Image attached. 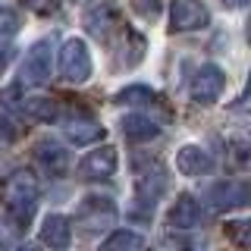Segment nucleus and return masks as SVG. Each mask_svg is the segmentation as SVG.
Returning a JSON list of instances; mask_svg holds the SVG:
<instances>
[{"instance_id": "obj_1", "label": "nucleus", "mask_w": 251, "mask_h": 251, "mask_svg": "<svg viewBox=\"0 0 251 251\" xmlns=\"http://www.w3.org/2000/svg\"><path fill=\"white\" fill-rule=\"evenodd\" d=\"M35 204H38V182L31 173H16L3 188V210L13 220L16 229H25L35 217Z\"/></svg>"}, {"instance_id": "obj_2", "label": "nucleus", "mask_w": 251, "mask_h": 251, "mask_svg": "<svg viewBox=\"0 0 251 251\" xmlns=\"http://www.w3.org/2000/svg\"><path fill=\"white\" fill-rule=\"evenodd\" d=\"M50 69H53V41H38L25 53V60H22L19 82L22 85H41L50 78Z\"/></svg>"}, {"instance_id": "obj_3", "label": "nucleus", "mask_w": 251, "mask_h": 251, "mask_svg": "<svg viewBox=\"0 0 251 251\" xmlns=\"http://www.w3.org/2000/svg\"><path fill=\"white\" fill-rule=\"evenodd\" d=\"M60 75L66 78V82H85V78L91 75V53H88V47H85V41L73 38V41L63 44V50H60Z\"/></svg>"}, {"instance_id": "obj_4", "label": "nucleus", "mask_w": 251, "mask_h": 251, "mask_svg": "<svg viewBox=\"0 0 251 251\" xmlns=\"http://www.w3.org/2000/svg\"><path fill=\"white\" fill-rule=\"evenodd\" d=\"M116 220V207L110 198H98V195H91V198L82 201V207L75 210V223L82 226L85 232H98V229H107V226H113Z\"/></svg>"}, {"instance_id": "obj_5", "label": "nucleus", "mask_w": 251, "mask_h": 251, "mask_svg": "<svg viewBox=\"0 0 251 251\" xmlns=\"http://www.w3.org/2000/svg\"><path fill=\"white\" fill-rule=\"evenodd\" d=\"M220 91H223V69L214 66V63L201 66L198 73L192 75V85H188L192 100H198V104H214L220 98Z\"/></svg>"}, {"instance_id": "obj_6", "label": "nucleus", "mask_w": 251, "mask_h": 251, "mask_svg": "<svg viewBox=\"0 0 251 251\" xmlns=\"http://www.w3.org/2000/svg\"><path fill=\"white\" fill-rule=\"evenodd\" d=\"M170 19H173V28L176 31H195V28L207 25L210 13H207V6H204L201 0H173Z\"/></svg>"}, {"instance_id": "obj_7", "label": "nucleus", "mask_w": 251, "mask_h": 251, "mask_svg": "<svg viewBox=\"0 0 251 251\" xmlns=\"http://www.w3.org/2000/svg\"><path fill=\"white\" fill-rule=\"evenodd\" d=\"M116 163H120V157L113 148H98V151L85 154V160L78 163V173L85 179H110L116 173Z\"/></svg>"}, {"instance_id": "obj_8", "label": "nucleus", "mask_w": 251, "mask_h": 251, "mask_svg": "<svg viewBox=\"0 0 251 251\" xmlns=\"http://www.w3.org/2000/svg\"><path fill=\"white\" fill-rule=\"evenodd\" d=\"M176 170L182 173V176H201V173L214 170V157L207 151H201V148L188 145V148H182V151L176 154Z\"/></svg>"}, {"instance_id": "obj_9", "label": "nucleus", "mask_w": 251, "mask_h": 251, "mask_svg": "<svg viewBox=\"0 0 251 251\" xmlns=\"http://www.w3.org/2000/svg\"><path fill=\"white\" fill-rule=\"evenodd\" d=\"M66 138L73 141V145H94V141H100L104 138V126H98L91 120L88 113L82 110V116H75V120H69V126H66Z\"/></svg>"}, {"instance_id": "obj_10", "label": "nucleus", "mask_w": 251, "mask_h": 251, "mask_svg": "<svg viewBox=\"0 0 251 251\" xmlns=\"http://www.w3.org/2000/svg\"><path fill=\"white\" fill-rule=\"evenodd\" d=\"M251 201V188L239 185V182H220L210 192V207L214 210H226V207H239V204Z\"/></svg>"}, {"instance_id": "obj_11", "label": "nucleus", "mask_w": 251, "mask_h": 251, "mask_svg": "<svg viewBox=\"0 0 251 251\" xmlns=\"http://www.w3.org/2000/svg\"><path fill=\"white\" fill-rule=\"evenodd\" d=\"M69 239H73V226H69V220L63 214H50L44 220L41 226V242L50 248H66Z\"/></svg>"}, {"instance_id": "obj_12", "label": "nucleus", "mask_w": 251, "mask_h": 251, "mask_svg": "<svg viewBox=\"0 0 251 251\" xmlns=\"http://www.w3.org/2000/svg\"><path fill=\"white\" fill-rule=\"evenodd\" d=\"M201 217H204V210H201V204L195 201V198H179L176 204H173V210H170V223L176 226V229H195V226L201 223Z\"/></svg>"}, {"instance_id": "obj_13", "label": "nucleus", "mask_w": 251, "mask_h": 251, "mask_svg": "<svg viewBox=\"0 0 251 251\" xmlns=\"http://www.w3.org/2000/svg\"><path fill=\"white\" fill-rule=\"evenodd\" d=\"M22 113L41 123H53L60 116V104L47 94H28V98H22Z\"/></svg>"}, {"instance_id": "obj_14", "label": "nucleus", "mask_w": 251, "mask_h": 251, "mask_svg": "<svg viewBox=\"0 0 251 251\" xmlns=\"http://www.w3.org/2000/svg\"><path fill=\"white\" fill-rule=\"evenodd\" d=\"M38 160H41V167L50 173V176H60V173L69 170V151L57 141H44V145H38Z\"/></svg>"}, {"instance_id": "obj_15", "label": "nucleus", "mask_w": 251, "mask_h": 251, "mask_svg": "<svg viewBox=\"0 0 251 251\" xmlns=\"http://www.w3.org/2000/svg\"><path fill=\"white\" fill-rule=\"evenodd\" d=\"M16 31H19V16L13 10H6V6H0V69L10 63Z\"/></svg>"}, {"instance_id": "obj_16", "label": "nucleus", "mask_w": 251, "mask_h": 251, "mask_svg": "<svg viewBox=\"0 0 251 251\" xmlns=\"http://www.w3.org/2000/svg\"><path fill=\"white\" fill-rule=\"evenodd\" d=\"M157 123L154 120H148V116H141V113H129L123 120V135L129 138V141H151L157 138Z\"/></svg>"}, {"instance_id": "obj_17", "label": "nucleus", "mask_w": 251, "mask_h": 251, "mask_svg": "<svg viewBox=\"0 0 251 251\" xmlns=\"http://www.w3.org/2000/svg\"><path fill=\"white\" fill-rule=\"evenodd\" d=\"M145 245V239H141L138 232H129V229H120V232H113L110 235V239L104 242V248H141Z\"/></svg>"}, {"instance_id": "obj_18", "label": "nucleus", "mask_w": 251, "mask_h": 251, "mask_svg": "<svg viewBox=\"0 0 251 251\" xmlns=\"http://www.w3.org/2000/svg\"><path fill=\"white\" fill-rule=\"evenodd\" d=\"M226 145H229V151H232V157L235 160H251V132H242V135H232L229 141H226Z\"/></svg>"}, {"instance_id": "obj_19", "label": "nucleus", "mask_w": 251, "mask_h": 251, "mask_svg": "<svg viewBox=\"0 0 251 251\" xmlns=\"http://www.w3.org/2000/svg\"><path fill=\"white\" fill-rule=\"evenodd\" d=\"M120 100H123V104H154L157 94L151 88H141V85H135V88H126L120 94Z\"/></svg>"}, {"instance_id": "obj_20", "label": "nucleus", "mask_w": 251, "mask_h": 251, "mask_svg": "<svg viewBox=\"0 0 251 251\" xmlns=\"http://www.w3.org/2000/svg\"><path fill=\"white\" fill-rule=\"evenodd\" d=\"M226 235H229L235 245H251V220H242V223H229V226H226Z\"/></svg>"}, {"instance_id": "obj_21", "label": "nucleus", "mask_w": 251, "mask_h": 251, "mask_svg": "<svg viewBox=\"0 0 251 251\" xmlns=\"http://www.w3.org/2000/svg\"><path fill=\"white\" fill-rule=\"evenodd\" d=\"M60 3L63 0H25V6H31L35 13H50V10H57Z\"/></svg>"}, {"instance_id": "obj_22", "label": "nucleus", "mask_w": 251, "mask_h": 251, "mask_svg": "<svg viewBox=\"0 0 251 251\" xmlns=\"http://www.w3.org/2000/svg\"><path fill=\"white\" fill-rule=\"evenodd\" d=\"M235 110H239V113H251V73H248V85H245V91H242V98L235 100Z\"/></svg>"}, {"instance_id": "obj_23", "label": "nucleus", "mask_w": 251, "mask_h": 251, "mask_svg": "<svg viewBox=\"0 0 251 251\" xmlns=\"http://www.w3.org/2000/svg\"><path fill=\"white\" fill-rule=\"evenodd\" d=\"M223 3H226V6H242L245 0H223Z\"/></svg>"}, {"instance_id": "obj_24", "label": "nucleus", "mask_w": 251, "mask_h": 251, "mask_svg": "<svg viewBox=\"0 0 251 251\" xmlns=\"http://www.w3.org/2000/svg\"><path fill=\"white\" fill-rule=\"evenodd\" d=\"M248 38H251V28H248Z\"/></svg>"}]
</instances>
